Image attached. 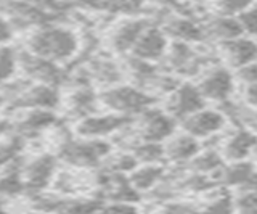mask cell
<instances>
[{"label":"cell","mask_w":257,"mask_h":214,"mask_svg":"<svg viewBox=\"0 0 257 214\" xmlns=\"http://www.w3.org/2000/svg\"><path fill=\"white\" fill-rule=\"evenodd\" d=\"M77 49V36L71 29L52 25V23L40 26V29L32 33L28 39V52L55 63L72 58Z\"/></svg>","instance_id":"6da1fadb"},{"label":"cell","mask_w":257,"mask_h":214,"mask_svg":"<svg viewBox=\"0 0 257 214\" xmlns=\"http://www.w3.org/2000/svg\"><path fill=\"white\" fill-rule=\"evenodd\" d=\"M111 153V144L101 139H71L63 136L56 147V158L76 168H95Z\"/></svg>","instance_id":"7a4b0ae2"},{"label":"cell","mask_w":257,"mask_h":214,"mask_svg":"<svg viewBox=\"0 0 257 214\" xmlns=\"http://www.w3.org/2000/svg\"><path fill=\"white\" fill-rule=\"evenodd\" d=\"M155 97L143 92L137 85L114 84L109 85L98 95V103L109 110L111 113L135 116L140 115L143 110L155 105Z\"/></svg>","instance_id":"3957f363"},{"label":"cell","mask_w":257,"mask_h":214,"mask_svg":"<svg viewBox=\"0 0 257 214\" xmlns=\"http://www.w3.org/2000/svg\"><path fill=\"white\" fill-rule=\"evenodd\" d=\"M135 124V137L143 142H164L175 132V120L164 110L147 108L139 115V120H132Z\"/></svg>","instance_id":"277c9868"},{"label":"cell","mask_w":257,"mask_h":214,"mask_svg":"<svg viewBox=\"0 0 257 214\" xmlns=\"http://www.w3.org/2000/svg\"><path fill=\"white\" fill-rule=\"evenodd\" d=\"M56 163H58V158L55 155L42 153L29 160L26 164H23L21 177L24 184V192H28L31 196L42 193L53 182L56 172Z\"/></svg>","instance_id":"5b68a950"},{"label":"cell","mask_w":257,"mask_h":214,"mask_svg":"<svg viewBox=\"0 0 257 214\" xmlns=\"http://www.w3.org/2000/svg\"><path fill=\"white\" fill-rule=\"evenodd\" d=\"M0 15L8 18L7 21L10 26L15 25L18 28L45 26L61 18L58 15L37 9L26 0H0Z\"/></svg>","instance_id":"8992f818"},{"label":"cell","mask_w":257,"mask_h":214,"mask_svg":"<svg viewBox=\"0 0 257 214\" xmlns=\"http://www.w3.org/2000/svg\"><path fill=\"white\" fill-rule=\"evenodd\" d=\"M61 103L60 92L53 85L47 84H36L29 85L26 84L24 87L12 95L10 100V108L15 110H55L58 108Z\"/></svg>","instance_id":"52a82bcc"},{"label":"cell","mask_w":257,"mask_h":214,"mask_svg":"<svg viewBox=\"0 0 257 214\" xmlns=\"http://www.w3.org/2000/svg\"><path fill=\"white\" fill-rule=\"evenodd\" d=\"M204 106L206 100L198 90V87L191 82H180L172 92H169L164 112L169 116H172L175 121H182L183 118Z\"/></svg>","instance_id":"ba28073f"},{"label":"cell","mask_w":257,"mask_h":214,"mask_svg":"<svg viewBox=\"0 0 257 214\" xmlns=\"http://www.w3.org/2000/svg\"><path fill=\"white\" fill-rule=\"evenodd\" d=\"M132 116L109 113V115H87L80 118L76 124V134L79 137L85 139H101L127 128L132 123Z\"/></svg>","instance_id":"9c48e42d"},{"label":"cell","mask_w":257,"mask_h":214,"mask_svg":"<svg viewBox=\"0 0 257 214\" xmlns=\"http://www.w3.org/2000/svg\"><path fill=\"white\" fill-rule=\"evenodd\" d=\"M18 65L26 73V76L39 81L40 84L58 87L66 79V73L58 66V63L37 57L28 50L18 53Z\"/></svg>","instance_id":"30bf717a"},{"label":"cell","mask_w":257,"mask_h":214,"mask_svg":"<svg viewBox=\"0 0 257 214\" xmlns=\"http://www.w3.org/2000/svg\"><path fill=\"white\" fill-rule=\"evenodd\" d=\"M196 87L204 100L222 103L231 97L233 89H235V77L228 68L212 66L203 74Z\"/></svg>","instance_id":"8fae6325"},{"label":"cell","mask_w":257,"mask_h":214,"mask_svg":"<svg viewBox=\"0 0 257 214\" xmlns=\"http://www.w3.org/2000/svg\"><path fill=\"white\" fill-rule=\"evenodd\" d=\"M180 123L183 132H187L199 140L212 137L217 132H220L225 128V124H227V118L223 116L220 110L217 112V110L201 108L198 112L191 113L190 116L183 118Z\"/></svg>","instance_id":"7c38bea8"},{"label":"cell","mask_w":257,"mask_h":214,"mask_svg":"<svg viewBox=\"0 0 257 214\" xmlns=\"http://www.w3.org/2000/svg\"><path fill=\"white\" fill-rule=\"evenodd\" d=\"M166 57V66L171 73L175 74H187L193 76L204 66L207 61L206 57H201L198 52H195L187 42L177 41L172 44V47L164 53Z\"/></svg>","instance_id":"4fadbf2b"},{"label":"cell","mask_w":257,"mask_h":214,"mask_svg":"<svg viewBox=\"0 0 257 214\" xmlns=\"http://www.w3.org/2000/svg\"><path fill=\"white\" fill-rule=\"evenodd\" d=\"M167 47V36L163 33V29L150 23L137 39L131 52L132 57L153 63L164 58Z\"/></svg>","instance_id":"5bb4252c"},{"label":"cell","mask_w":257,"mask_h":214,"mask_svg":"<svg viewBox=\"0 0 257 214\" xmlns=\"http://www.w3.org/2000/svg\"><path fill=\"white\" fill-rule=\"evenodd\" d=\"M211 179L222 187H236L238 190L255 188V169L254 164L247 163V160L223 164L222 168L211 174Z\"/></svg>","instance_id":"9a60e30c"},{"label":"cell","mask_w":257,"mask_h":214,"mask_svg":"<svg viewBox=\"0 0 257 214\" xmlns=\"http://www.w3.org/2000/svg\"><path fill=\"white\" fill-rule=\"evenodd\" d=\"M163 29V33L169 37H174L175 41L187 42V44H198L206 41V33L201 23L195 21L193 18H188L182 15H171L163 20V25L159 26Z\"/></svg>","instance_id":"2e32d148"},{"label":"cell","mask_w":257,"mask_h":214,"mask_svg":"<svg viewBox=\"0 0 257 214\" xmlns=\"http://www.w3.org/2000/svg\"><path fill=\"white\" fill-rule=\"evenodd\" d=\"M219 50L220 58H223L228 66L235 69L255 61V42L249 36L222 41L219 42Z\"/></svg>","instance_id":"e0dca14e"},{"label":"cell","mask_w":257,"mask_h":214,"mask_svg":"<svg viewBox=\"0 0 257 214\" xmlns=\"http://www.w3.org/2000/svg\"><path fill=\"white\" fill-rule=\"evenodd\" d=\"M163 148H164V161L180 164V163H188L201 150V144L196 137L190 136L187 132L182 134L174 132L163 142Z\"/></svg>","instance_id":"ac0fdd59"},{"label":"cell","mask_w":257,"mask_h":214,"mask_svg":"<svg viewBox=\"0 0 257 214\" xmlns=\"http://www.w3.org/2000/svg\"><path fill=\"white\" fill-rule=\"evenodd\" d=\"M255 148V136L254 131L246 128H236L235 132L223 140L220 155L223 161H243L254 152Z\"/></svg>","instance_id":"d6986e66"},{"label":"cell","mask_w":257,"mask_h":214,"mask_svg":"<svg viewBox=\"0 0 257 214\" xmlns=\"http://www.w3.org/2000/svg\"><path fill=\"white\" fill-rule=\"evenodd\" d=\"M150 25L145 18H131L120 21L109 33V45L117 53H127L132 50L134 44L137 42L143 29Z\"/></svg>","instance_id":"ffe728a7"},{"label":"cell","mask_w":257,"mask_h":214,"mask_svg":"<svg viewBox=\"0 0 257 214\" xmlns=\"http://www.w3.org/2000/svg\"><path fill=\"white\" fill-rule=\"evenodd\" d=\"M55 123H56V116L52 110L36 108V110H28V113L12 126V129L16 131V136L28 139V137L39 136L40 132H44Z\"/></svg>","instance_id":"44dd1931"},{"label":"cell","mask_w":257,"mask_h":214,"mask_svg":"<svg viewBox=\"0 0 257 214\" xmlns=\"http://www.w3.org/2000/svg\"><path fill=\"white\" fill-rule=\"evenodd\" d=\"M203 28L206 33V39L211 37L219 42L243 36V29H241L236 17H223V15H217V17L204 23Z\"/></svg>","instance_id":"7402d4cb"},{"label":"cell","mask_w":257,"mask_h":214,"mask_svg":"<svg viewBox=\"0 0 257 214\" xmlns=\"http://www.w3.org/2000/svg\"><path fill=\"white\" fill-rule=\"evenodd\" d=\"M166 176V168L163 163H155V164H145L142 168H137L128 172V182L131 185L139 190V192H148L155 185H158Z\"/></svg>","instance_id":"603a6c76"},{"label":"cell","mask_w":257,"mask_h":214,"mask_svg":"<svg viewBox=\"0 0 257 214\" xmlns=\"http://www.w3.org/2000/svg\"><path fill=\"white\" fill-rule=\"evenodd\" d=\"M96 103H98V95H96L87 84H84V85H79L66 98V108L71 116L80 120V118H84L93 112Z\"/></svg>","instance_id":"cb8c5ba5"},{"label":"cell","mask_w":257,"mask_h":214,"mask_svg":"<svg viewBox=\"0 0 257 214\" xmlns=\"http://www.w3.org/2000/svg\"><path fill=\"white\" fill-rule=\"evenodd\" d=\"M88 76L96 79L103 85H114L120 82L122 79V71L117 66L116 61L108 58H93L90 60V66H88Z\"/></svg>","instance_id":"d4e9b609"},{"label":"cell","mask_w":257,"mask_h":214,"mask_svg":"<svg viewBox=\"0 0 257 214\" xmlns=\"http://www.w3.org/2000/svg\"><path fill=\"white\" fill-rule=\"evenodd\" d=\"M190 163V169L193 172H198V174H207V176H211L214 174L219 168L225 164L223 158L220 155V152H217L214 148H209V150H204V152H199L191 158L188 161Z\"/></svg>","instance_id":"484cf974"},{"label":"cell","mask_w":257,"mask_h":214,"mask_svg":"<svg viewBox=\"0 0 257 214\" xmlns=\"http://www.w3.org/2000/svg\"><path fill=\"white\" fill-rule=\"evenodd\" d=\"M131 153L135 160L143 164L164 163V148L163 142H134L131 144Z\"/></svg>","instance_id":"4316f807"},{"label":"cell","mask_w":257,"mask_h":214,"mask_svg":"<svg viewBox=\"0 0 257 214\" xmlns=\"http://www.w3.org/2000/svg\"><path fill=\"white\" fill-rule=\"evenodd\" d=\"M101 163H103V169L106 172H117V174H128L140 164L131 152H120L117 155L109 153Z\"/></svg>","instance_id":"83f0119b"},{"label":"cell","mask_w":257,"mask_h":214,"mask_svg":"<svg viewBox=\"0 0 257 214\" xmlns=\"http://www.w3.org/2000/svg\"><path fill=\"white\" fill-rule=\"evenodd\" d=\"M145 5V0H100V10L117 15H137Z\"/></svg>","instance_id":"f1b7e54d"},{"label":"cell","mask_w":257,"mask_h":214,"mask_svg":"<svg viewBox=\"0 0 257 214\" xmlns=\"http://www.w3.org/2000/svg\"><path fill=\"white\" fill-rule=\"evenodd\" d=\"M18 65V53L8 45H0V85L10 79Z\"/></svg>","instance_id":"f546056e"},{"label":"cell","mask_w":257,"mask_h":214,"mask_svg":"<svg viewBox=\"0 0 257 214\" xmlns=\"http://www.w3.org/2000/svg\"><path fill=\"white\" fill-rule=\"evenodd\" d=\"M222 192L215 193L211 200L206 201L204 208L201 211L206 212H233V195L227 190V187L220 188Z\"/></svg>","instance_id":"4dcf8cb0"},{"label":"cell","mask_w":257,"mask_h":214,"mask_svg":"<svg viewBox=\"0 0 257 214\" xmlns=\"http://www.w3.org/2000/svg\"><path fill=\"white\" fill-rule=\"evenodd\" d=\"M257 195L255 188H239V193L233 196V211L238 212H255Z\"/></svg>","instance_id":"1f68e13d"},{"label":"cell","mask_w":257,"mask_h":214,"mask_svg":"<svg viewBox=\"0 0 257 214\" xmlns=\"http://www.w3.org/2000/svg\"><path fill=\"white\" fill-rule=\"evenodd\" d=\"M24 139L20 136L10 137L4 142H0V168L7 166L10 161H13L16 156L20 155L21 148L24 145Z\"/></svg>","instance_id":"d6a6232c"},{"label":"cell","mask_w":257,"mask_h":214,"mask_svg":"<svg viewBox=\"0 0 257 214\" xmlns=\"http://www.w3.org/2000/svg\"><path fill=\"white\" fill-rule=\"evenodd\" d=\"M254 5V0H217V15L223 17H236L238 13Z\"/></svg>","instance_id":"836d02e7"},{"label":"cell","mask_w":257,"mask_h":214,"mask_svg":"<svg viewBox=\"0 0 257 214\" xmlns=\"http://www.w3.org/2000/svg\"><path fill=\"white\" fill-rule=\"evenodd\" d=\"M236 20L239 23L243 34L252 37L255 34V7H249V9L243 10L241 13L236 15Z\"/></svg>","instance_id":"e575fe53"},{"label":"cell","mask_w":257,"mask_h":214,"mask_svg":"<svg viewBox=\"0 0 257 214\" xmlns=\"http://www.w3.org/2000/svg\"><path fill=\"white\" fill-rule=\"evenodd\" d=\"M238 71V77L239 81L243 84H255L257 81V74H255V61L254 63H249V65H244L236 69Z\"/></svg>","instance_id":"d590c367"},{"label":"cell","mask_w":257,"mask_h":214,"mask_svg":"<svg viewBox=\"0 0 257 214\" xmlns=\"http://www.w3.org/2000/svg\"><path fill=\"white\" fill-rule=\"evenodd\" d=\"M166 206L163 208V211L166 212H195V211H199V208H196L195 204L191 203H185V201H177V203H164Z\"/></svg>","instance_id":"8d00e7d4"},{"label":"cell","mask_w":257,"mask_h":214,"mask_svg":"<svg viewBox=\"0 0 257 214\" xmlns=\"http://www.w3.org/2000/svg\"><path fill=\"white\" fill-rule=\"evenodd\" d=\"M74 2L88 7V9H93V10H100V0H74Z\"/></svg>","instance_id":"74e56055"},{"label":"cell","mask_w":257,"mask_h":214,"mask_svg":"<svg viewBox=\"0 0 257 214\" xmlns=\"http://www.w3.org/2000/svg\"><path fill=\"white\" fill-rule=\"evenodd\" d=\"M10 129H12V124H10V123L0 120V137H2L4 134H7Z\"/></svg>","instance_id":"f35d334b"},{"label":"cell","mask_w":257,"mask_h":214,"mask_svg":"<svg viewBox=\"0 0 257 214\" xmlns=\"http://www.w3.org/2000/svg\"><path fill=\"white\" fill-rule=\"evenodd\" d=\"M4 105H5V97L4 95H0V110L4 108Z\"/></svg>","instance_id":"ab89813d"}]
</instances>
